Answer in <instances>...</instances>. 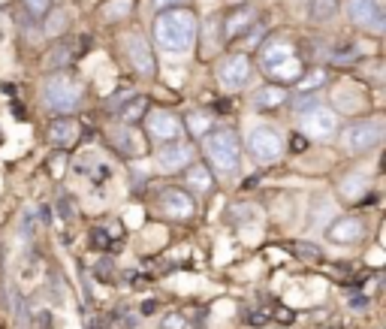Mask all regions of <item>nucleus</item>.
<instances>
[{
	"label": "nucleus",
	"mask_w": 386,
	"mask_h": 329,
	"mask_svg": "<svg viewBox=\"0 0 386 329\" xmlns=\"http://www.w3.org/2000/svg\"><path fill=\"white\" fill-rule=\"evenodd\" d=\"M112 139H115V148H118L121 154H127V158H139V154H145V148H148V142L130 124H124L121 130H115Z\"/></svg>",
	"instance_id": "2eb2a0df"
},
{
	"label": "nucleus",
	"mask_w": 386,
	"mask_h": 329,
	"mask_svg": "<svg viewBox=\"0 0 386 329\" xmlns=\"http://www.w3.org/2000/svg\"><path fill=\"white\" fill-rule=\"evenodd\" d=\"M154 308H157V302H154V299L142 302V314H154Z\"/></svg>",
	"instance_id": "c9c22d12"
},
{
	"label": "nucleus",
	"mask_w": 386,
	"mask_h": 329,
	"mask_svg": "<svg viewBox=\"0 0 386 329\" xmlns=\"http://www.w3.org/2000/svg\"><path fill=\"white\" fill-rule=\"evenodd\" d=\"M338 12V0H311V19L314 21H329Z\"/></svg>",
	"instance_id": "5701e85b"
},
{
	"label": "nucleus",
	"mask_w": 386,
	"mask_h": 329,
	"mask_svg": "<svg viewBox=\"0 0 386 329\" xmlns=\"http://www.w3.org/2000/svg\"><path fill=\"white\" fill-rule=\"evenodd\" d=\"M163 209H166V215L178 218V220H187L196 215V203L191 194L178 191V187H169V191H163Z\"/></svg>",
	"instance_id": "4468645a"
},
{
	"label": "nucleus",
	"mask_w": 386,
	"mask_h": 329,
	"mask_svg": "<svg viewBox=\"0 0 386 329\" xmlns=\"http://www.w3.org/2000/svg\"><path fill=\"white\" fill-rule=\"evenodd\" d=\"M193 160V145L191 142H166L157 154V167L163 172H178L184 167H191Z\"/></svg>",
	"instance_id": "1a4fd4ad"
},
{
	"label": "nucleus",
	"mask_w": 386,
	"mask_h": 329,
	"mask_svg": "<svg viewBox=\"0 0 386 329\" xmlns=\"http://www.w3.org/2000/svg\"><path fill=\"white\" fill-rule=\"evenodd\" d=\"M363 236H365V224H363V218H356V215H344L329 227V238L335 245H353Z\"/></svg>",
	"instance_id": "f8f14e48"
},
{
	"label": "nucleus",
	"mask_w": 386,
	"mask_h": 329,
	"mask_svg": "<svg viewBox=\"0 0 386 329\" xmlns=\"http://www.w3.org/2000/svg\"><path fill=\"white\" fill-rule=\"evenodd\" d=\"M196 30H200V21L184 6L163 10L154 19V39H157V46H163L172 55H184L196 43Z\"/></svg>",
	"instance_id": "f257e3e1"
},
{
	"label": "nucleus",
	"mask_w": 386,
	"mask_h": 329,
	"mask_svg": "<svg viewBox=\"0 0 386 329\" xmlns=\"http://www.w3.org/2000/svg\"><path fill=\"white\" fill-rule=\"evenodd\" d=\"M218 79L224 82L226 88H233V91H239V88L248 85L251 79V57L248 55H229L224 61L218 64Z\"/></svg>",
	"instance_id": "0eeeda50"
},
{
	"label": "nucleus",
	"mask_w": 386,
	"mask_h": 329,
	"mask_svg": "<svg viewBox=\"0 0 386 329\" xmlns=\"http://www.w3.org/2000/svg\"><path fill=\"white\" fill-rule=\"evenodd\" d=\"M145 112H148V100L136 94L133 100H127V103L118 109V121H124V124L133 127L136 121H142V118H145Z\"/></svg>",
	"instance_id": "aec40b11"
},
{
	"label": "nucleus",
	"mask_w": 386,
	"mask_h": 329,
	"mask_svg": "<svg viewBox=\"0 0 386 329\" xmlns=\"http://www.w3.org/2000/svg\"><path fill=\"white\" fill-rule=\"evenodd\" d=\"M248 151L260 163H272V160L281 158V151H284V136L278 133L275 127L260 124V127H253L248 133Z\"/></svg>",
	"instance_id": "39448f33"
},
{
	"label": "nucleus",
	"mask_w": 386,
	"mask_h": 329,
	"mask_svg": "<svg viewBox=\"0 0 386 329\" xmlns=\"http://www.w3.org/2000/svg\"><path fill=\"white\" fill-rule=\"evenodd\" d=\"M305 148H308V139L305 136H299V133L290 136V151H305Z\"/></svg>",
	"instance_id": "473e14b6"
},
{
	"label": "nucleus",
	"mask_w": 386,
	"mask_h": 329,
	"mask_svg": "<svg viewBox=\"0 0 386 329\" xmlns=\"http://www.w3.org/2000/svg\"><path fill=\"white\" fill-rule=\"evenodd\" d=\"M127 55L133 61V70L142 73V76H154L157 64H154V55H151V46L145 43L142 34H130L127 37Z\"/></svg>",
	"instance_id": "9b49d317"
},
{
	"label": "nucleus",
	"mask_w": 386,
	"mask_h": 329,
	"mask_svg": "<svg viewBox=\"0 0 386 329\" xmlns=\"http://www.w3.org/2000/svg\"><path fill=\"white\" fill-rule=\"evenodd\" d=\"M133 12V0H109V3L100 6V15L106 21H121Z\"/></svg>",
	"instance_id": "412c9836"
},
{
	"label": "nucleus",
	"mask_w": 386,
	"mask_h": 329,
	"mask_svg": "<svg viewBox=\"0 0 386 329\" xmlns=\"http://www.w3.org/2000/svg\"><path fill=\"white\" fill-rule=\"evenodd\" d=\"M182 133V121L175 118L172 112L166 109H157L148 115V136L157 139V142H169V139H175Z\"/></svg>",
	"instance_id": "9d476101"
},
{
	"label": "nucleus",
	"mask_w": 386,
	"mask_h": 329,
	"mask_svg": "<svg viewBox=\"0 0 386 329\" xmlns=\"http://www.w3.org/2000/svg\"><path fill=\"white\" fill-rule=\"evenodd\" d=\"M133 91H130V88H124V91H118V94H115V97H109V109H115V112H118L121 109V106H124L127 100H133Z\"/></svg>",
	"instance_id": "393cba45"
},
{
	"label": "nucleus",
	"mask_w": 386,
	"mask_h": 329,
	"mask_svg": "<svg viewBox=\"0 0 386 329\" xmlns=\"http://www.w3.org/2000/svg\"><path fill=\"white\" fill-rule=\"evenodd\" d=\"M163 329H187V320L182 314H169L163 320Z\"/></svg>",
	"instance_id": "cd10ccee"
},
{
	"label": "nucleus",
	"mask_w": 386,
	"mask_h": 329,
	"mask_svg": "<svg viewBox=\"0 0 386 329\" xmlns=\"http://www.w3.org/2000/svg\"><path fill=\"white\" fill-rule=\"evenodd\" d=\"M91 238H94V245H100V248H112V242H109V233H106V229H94V233H91Z\"/></svg>",
	"instance_id": "7c9ffc66"
},
{
	"label": "nucleus",
	"mask_w": 386,
	"mask_h": 329,
	"mask_svg": "<svg viewBox=\"0 0 386 329\" xmlns=\"http://www.w3.org/2000/svg\"><path fill=\"white\" fill-rule=\"evenodd\" d=\"M293 43H287V39H269L266 46L260 48V61H262V73L269 67H275V64L287 61V57H293Z\"/></svg>",
	"instance_id": "f3484780"
},
{
	"label": "nucleus",
	"mask_w": 386,
	"mask_h": 329,
	"mask_svg": "<svg viewBox=\"0 0 386 329\" xmlns=\"http://www.w3.org/2000/svg\"><path fill=\"white\" fill-rule=\"evenodd\" d=\"M205 154H209V160L215 163L218 169L233 172L235 167H239V160H242L239 133H235V130H229V127L211 130V133L205 136Z\"/></svg>",
	"instance_id": "7ed1b4c3"
},
{
	"label": "nucleus",
	"mask_w": 386,
	"mask_h": 329,
	"mask_svg": "<svg viewBox=\"0 0 386 329\" xmlns=\"http://www.w3.org/2000/svg\"><path fill=\"white\" fill-rule=\"evenodd\" d=\"M266 76L275 79L278 85H290V82H299L302 76H305V67H302V61L293 55V57H287V61L275 64V67H269Z\"/></svg>",
	"instance_id": "dca6fc26"
},
{
	"label": "nucleus",
	"mask_w": 386,
	"mask_h": 329,
	"mask_svg": "<svg viewBox=\"0 0 386 329\" xmlns=\"http://www.w3.org/2000/svg\"><path fill=\"white\" fill-rule=\"evenodd\" d=\"M43 103L52 112H73L81 103V85L67 73H55L43 85Z\"/></svg>",
	"instance_id": "20e7f679"
},
{
	"label": "nucleus",
	"mask_w": 386,
	"mask_h": 329,
	"mask_svg": "<svg viewBox=\"0 0 386 329\" xmlns=\"http://www.w3.org/2000/svg\"><path fill=\"white\" fill-rule=\"evenodd\" d=\"M253 19H257V10H253V6H242V10H235L233 15H229V21H226V37L235 39L239 34H244V30L253 24Z\"/></svg>",
	"instance_id": "6ab92c4d"
},
{
	"label": "nucleus",
	"mask_w": 386,
	"mask_h": 329,
	"mask_svg": "<svg viewBox=\"0 0 386 329\" xmlns=\"http://www.w3.org/2000/svg\"><path fill=\"white\" fill-rule=\"evenodd\" d=\"M281 103H287V88L284 85H266L253 94V106H257V109H278Z\"/></svg>",
	"instance_id": "a211bd4d"
},
{
	"label": "nucleus",
	"mask_w": 386,
	"mask_h": 329,
	"mask_svg": "<svg viewBox=\"0 0 386 329\" xmlns=\"http://www.w3.org/2000/svg\"><path fill=\"white\" fill-rule=\"evenodd\" d=\"M39 326H43V329H52V317L43 314V317H39Z\"/></svg>",
	"instance_id": "e433bc0d"
},
{
	"label": "nucleus",
	"mask_w": 386,
	"mask_h": 329,
	"mask_svg": "<svg viewBox=\"0 0 386 329\" xmlns=\"http://www.w3.org/2000/svg\"><path fill=\"white\" fill-rule=\"evenodd\" d=\"M154 3H157L160 10H172V6H182L184 0H154Z\"/></svg>",
	"instance_id": "f704fd0d"
},
{
	"label": "nucleus",
	"mask_w": 386,
	"mask_h": 329,
	"mask_svg": "<svg viewBox=\"0 0 386 329\" xmlns=\"http://www.w3.org/2000/svg\"><path fill=\"white\" fill-rule=\"evenodd\" d=\"M64 160H67L64 154H57V158L52 160V176H61V172H64Z\"/></svg>",
	"instance_id": "72a5a7b5"
},
{
	"label": "nucleus",
	"mask_w": 386,
	"mask_h": 329,
	"mask_svg": "<svg viewBox=\"0 0 386 329\" xmlns=\"http://www.w3.org/2000/svg\"><path fill=\"white\" fill-rule=\"evenodd\" d=\"M24 6H28L34 15H46L52 10V0H24Z\"/></svg>",
	"instance_id": "a878e982"
},
{
	"label": "nucleus",
	"mask_w": 386,
	"mask_h": 329,
	"mask_svg": "<svg viewBox=\"0 0 386 329\" xmlns=\"http://www.w3.org/2000/svg\"><path fill=\"white\" fill-rule=\"evenodd\" d=\"M205 127H209V118H205V115H191V130L193 133H205Z\"/></svg>",
	"instance_id": "c85d7f7f"
},
{
	"label": "nucleus",
	"mask_w": 386,
	"mask_h": 329,
	"mask_svg": "<svg viewBox=\"0 0 386 329\" xmlns=\"http://www.w3.org/2000/svg\"><path fill=\"white\" fill-rule=\"evenodd\" d=\"M323 82H326V73L317 70V73H311V76H302L299 85H302V88H317V85H323Z\"/></svg>",
	"instance_id": "bb28decb"
},
{
	"label": "nucleus",
	"mask_w": 386,
	"mask_h": 329,
	"mask_svg": "<svg viewBox=\"0 0 386 329\" xmlns=\"http://www.w3.org/2000/svg\"><path fill=\"white\" fill-rule=\"evenodd\" d=\"M46 136H48V142H55L57 148H67L73 142H79L81 127L76 118H55V121H48Z\"/></svg>",
	"instance_id": "ddd939ff"
},
{
	"label": "nucleus",
	"mask_w": 386,
	"mask_h": 329,
	"mask_svg": "<svg viewBox=\"0 0 386 329\" xmlns=\"http://www.w3.org/2000/svg\"><path fill=\"white\" fill-rule=\"evenodd\" d=\"M347 19L359 28L374 30V34L383 30V12L377 0H347Z\"/></svg>",
	"instance_id": "6e6552de"
},
{
	"label": "nucleus",
	"mask_w": 386,
	"mask_h": 329,
	"mask_svg": "<svg viewBox=\"0 0 386 329\" xmlns=\"http://www.w3.org/2000/svg\"><path fill=\"white\" fill-rule=\"evenodd\" d=\"M296 251L305 254V257H311V260H320V248H317V245H296Z\"/></svg>",
	"instance_id": "2f4dec72"
},
{
	"label": "nucleus",
	"mask_w": 386,
	"mask_h": 329,
	"mask_svg": "<svg viewBox=\"0 0 386 329\" xmlns=\"http://www.w3.org/2000/svg\"><path fill=\"white\" fill-rule=\"evenodd\" d=\"M0 142H3V136H0Z\"/></svg>",
	"instance_id": "4c0bfd02"
},
{
	"label": "nucleus",
	"mask_w": 386,
	"mask_h": 329,
	"mask_svg": "<svg viewBox=\"0 0 386 329\" xmlns=\"http://www.w3.org/2000/svg\"><path fill=\"white\" fill-rule=\"evenodd\" d=\"M302 130L308 139H332L338 133V115L329 106H311L302 112Z\"/></svg>",
	"instance_id": "423d86ee"
},
{
	"label": "nucleus",
	"mask_w": 386,
	"mask_h": 329,
	"mask_svg": "<svg viewBox=\"0 0 386 329\" xmlns=\"http://www.w3.org/2000/svg\"><path fill=\"white\" fill-rule=\"evenodd\" d=\"M211 172H209V167H202V163H193V169L187 172V185L193 187V191H200V194H209L211 191Z\"/></svg>",
	"instance_id": "4be33fe9"
},
{
	"label": "nucleus",
	"mask_w": 386,
	"mask_h": 329,
	"mask_svg": "<svg viewBox=\"0 0 386 329\" xmlns=\"http://www.w3.org/2000/svg\"><path fill=\"white\" fill-rule=\"evenodd\" d=\"M57 209H61L64 218H73V215H76V205L70 203V196H61V200H57Z\"/></svg>",
	"instance_id": "c756f323"
},
{
	"label": "nucleus",
	"mask_w": 386,
	"mask_h": 329,
	"mask_svg": "<svg viewBox=\"0 0 386 329\" xmlns=\"http://www.w3.org/2000/svg\"><path fill=\"white\" fill-rule=\"evenodd\" d=\"M386 136V121L380 115H371V118H363V121H353L350 127L341 130V145L347 148L350 154H365L377 148Z\"/></svg>",
	"instance_id": "f03ea898"
},
{
	"label": "nucleus",
	"mask_w": 386,
	"mask_h": 329,
	"mask_svg": "<svg viewBox=\"0 0 386 329\" xmlns=\"http://www.w3.org/2000/svg\"><path fill=\"white\" fill-rule=\"evenodd\" d=\"M64 28H67V12L57 10V12L48 15V21H46V30H48V34H61Z\"/></svg>",
	"instance_id": "b1692460"
}]
</instances>
